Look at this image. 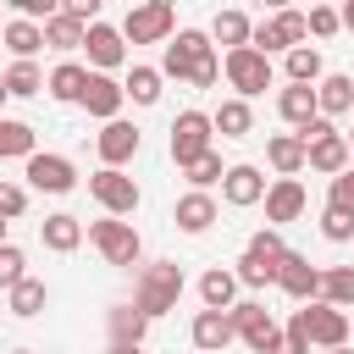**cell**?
<instances>
[{
	"label": "cell",
	"instance_id": "obj_1",
	"mask_svg": "<svg viewBox=\"0 0 354 354\" xmlns=\"http://www.w3.org/2000/svg\"><path fill=\"white\" fill-rule=\"evenodd\" d=\"M177 299H183V266L177 260H155V266H144L138 271V282H133V310L138 315H166V310H177Z\"/></svg>",
	"mask_w": 354,
	"mask_h": 354
},
{
	"label": "cell",
	"instance_id": "obj_2",
	"mask_svg": "<svg viewBox=\"0 0 354 354\" xmlns=\"http://www.w3.org/2000/svg\"><path fill=\"white\" fill-rule=\"evenodd\" d=\"M299 138H304V166H310V171H326V177L348 171V138H343L326 116H315Z\"/></svg>",
	"mask_w": 354,
	"mask_h": 354
},
{
	"label": "cell",
	"instance_id": "obj_3",
	"mask_svg": "<svg viewBox=\"0 0 354 354\" xmlns=\"http://www.w3.org/2000/svg\"><path fill=\"white\" fill-rule=\"evenodd\" d=\"M348 315L343 310H332V304H304V310H293V321H288V332H299V337H310L321 354L326 348H343L348 343Z\"/></svg>",
	"mask_w": 354,
	"mask_h": 354
},
{
	"label": "cell",
	"instance_id": "obj_4",
	"mask_svg": "<svg viewBox=\"0 0 354 354\" xmlns=\"http://www.w3.org/2000/svg\"><path fill=\"white\" fill-rule=\"evenodd\" d=\"M210 55H216L210 33H199V28H183V33L166 44V55H160V77H183V83H194V72H199Z\"/></svg>",
	"mask_w": 354,
	"mask_h": 354
},
{
	"label": "cell",
	"instance_id": "obj_5",
	"mask_svg": "<svg viewBox=\"0 0 354 354\" xmlns=\"http://www.w3.org/2000/svg\"><path fill=\"white\" fill-rule=\"evenodd\" d=\"M221 72H227V83L238 88V100H254V94L271 88V55H260L254 44L227 50V55H221Z\"/></svg>",
	"mask_w": 354,
	"mask_h": 354
},
{
	"label": "cell",
	"instance_id": "obj_6",
	"mask_svg": "<svg viewBox=\"0 0 354 354\" xmlns=\"http://www.w3.org/2000/svg\"><path fill=\"white\" fill-rule=\"evenodd\" d=\"M210 138H216V122H210L205 111H183V116L171 122V160L188 171L194 160L210 155Z\"/></svg>",
	"mask_w": 354,
	"mask_h": 354
},
{
	"label": "cell",
	"instance_id": "obj_7",
	"mask_svg": "<svg viewBox=\"0 0 354 354\" xmlns=\"http://www.w3.org/2000/svg\"><path fill=\"white\" fill-rule=\"evenodd\" d=\"M171 28H177L171 0H144V6H133V11H127L122 39H133V44H160V39H171Z\"/></svg>",
	"mask_w": 354,
	"mask_h": 354
},
{
	"label": "cell",
	"instance_id": "obj_8",
	"mask_svg": "<svg viewBox=\"0 0 354 354\" xmlns=\"http://www.w3.org/2000/svg\"><path fill=\"white\" fill-rule=\"evenodd\" d=\"M88 243H94L111 266H138V254H144V243H138L133 221H116V216L94 221V227H88Z\"/></svg>",
	"mask_w": 354,
	"mask_h": 354
},
{
	"label": "cell",
	"instance_id": "obj_9",
	"mask_svg": "<svg viewBox=\"0 0 354 354\" xmlns=\"http://www.w3.org/2000/svg\"><path fill=\"white\" fill-rule=\"evenodd\" d=\"M227 315H232V332H238V337H243L254 354H271V348H277L282 326L271 321V310H266V304H254V299H238Z\"/></svg>",
	"mask_w": 354,
	"mask_h": 354
},
{
	"label": "cell",
	"instance_id": "obj_10",
	"mask_svg": "<svg viewBox=\"0 0 354 354\" xmlns=\"http://www.w3.org/2000/svg\"><path fill=\"white\" fill-rule=\"evenodd\" d=\"M310 39V22H304V11H277L271 22H254V50L260 55H271V50H299Z\"/></svg>",
	"mask_w": 354,
	"mask_h": 354
},
{
	"label": "cell",
	"instance_id": "obj_11",
	"mask_svg": "<svg viewBox=\"0 0 354 354\" xmlns=\"http://www.w3.org/2000/svg\"><path fill=\"white\" fill-rule=\"evenodd\" d=\"M88 194L105 205V216H133V210H138V183H133L127 171H116V166H100V171L88 177Z\"/></svg>",
	"mask_w": 354,
	"mask_h": 354
},
{
	"label": "cell",
	"instance_id": "obj_12",
	"mask_svg": "<svg viewBox=\"0 0 354 354\" xmlns=\"http://www.w3.org/2000/svg\"><path fill=\"white\" fill-rule=\"evenodd\" d=\"M83 50H88V66H94V72H111V66L127 61V39H122V28H111V22H94L88 39H83Z\"/></svg>",
	"mask_w": 354,
	"mask_h": 354
},
{
	"label": "cell",
	"instance_id": "obj_13",
	"mask_svg": "<svg viewBox=\"0 0 354 354\" xmlns=\"http://www.w3.org/2000/svg\"><path fill=\"white\" fill-rule=\"evenodd\" d=\"M28 183H33L39 194H72L77 166H72L66 155H33V160H28Z\"/></svg>",
	"mask_w": 354,
	"mask_h": 354
},
{
	"label": "cell",
	"instance_id": "obj_14",
	"mask_svg": "<svg viewBox=\"0 0 354 354\" xmlns=\"http://www.w3.org/2000/svg\"><path fill=\"white\" fill-rule=\"evenodd\" d=\"M304 205H310V194H304V183H299V177H277V183L266 188V221H271V227H282V221L304 216Z\"/></svg>",
	"mask_w": 354,
	"mask_h": 354
},
{
	"label": "cell",
	"instance_id": "obj_15",
	"mask_svg": "<svg viewBox=\"0 0 354 354\" xmlns=\"http://www.w3.org/2000/svg\"><path fill=\"white\" fill-rule=\"evenodd\" d=\"M122 100H127V88H122L111 72H88V88H83V111H88V116H100V122H116Z\"/></svg>",
	"mask_w": 354,
	"mask_h": 354
},
{
	"label": "cell",
	"instance_id": "obj_16",
	"mask_svg": "<svg viewBox=\"0 0 354 354\" xmlns=\"http://www.w3.org/2000/svg\"><path fill=\"white\" fill-rule=\"evenodd\" d=\"M277 288H282L288 299H304V304H310V299L321 293V271L310 266V254H293V249H288V260H282V271H277Z\"/></svg>",
	"mask_w": 354,
	"mask_h": 354
},
{
	"label": "cell",
	"instance_id": "obj_17",
	"mask_svg": "<svg viewBox=\"0 0 354 354\" xmlns=\"http://www.w3.org/2000/svg\"><path fill=\"white\" fill-rule=\"evenodd\" d=\"M94 144H100V160L122 171V160H133V155H138V127L116 116V122H105V127H100V138H94Z\"/></svg>",
	"mask_w": 354,
	"mask_h": 354
},
{
	"label": "cell",
	"instance_id": "obj_18",
	"mask_svg": "<svg viewBox=\"0 0 354 354\" xmlns=\"http://www.w3.org/2000/svg\"><path fill=\"white\" fill-rule=\"evenodd\" d=\"M266 177L254 171V166H227V177H221V199L227 205H238V210H249V205H260L266 199Z\"/></svg>",
	"mask_w": 354,
	"mask_h": 354
},
{
	"label": "cell",
	"instance_id": "obj_19",
	"mask_svg": "<svg viewBox=\"0 0 354 354\" xmlns=\"http://www.w3.org/2000/svg\"><path fill=\"white\" fill-rule=\"evenodd\" d=\"M232 337H238V332H232V315H227V310H199V315H194V348L221 354Z\"/></svg>",
	"mask_w": 354,
	"mask_h": 354
},
{
	"label": "cell",
	"instance_id": "obj_20",
	"mask_svg": "<svg viewBox=\"0 0 354 354\" xmlns=\"http://www.w3.org/2000/svg\"><path fill=\"white\" fill-rule=\"evenodd\" d=\"M277 111H282V122H293L299 133L321 116V105H315V88H304V83H288L282 94H277Z\"/></svg>",
	"mask_w": 354,
	"mask_h": 354
},
{
	"label": "cell",
	"instance_id": "obj_21",
	"mask_svg": "<svg viewBox=\"0 0 354 354\" xmlns=\"http://www.w3.org/2000/svg\"><path fill=\"white\" fill-rule=\"evenodd\" d=\"M266 160L277 166V177H299L304 171V138L299 133H271L266 138Z\"/></svg>",
	"mask_w": 354,
	"mask_h": 354
},
{
	"label": "cell",
	"instance_id": "obj_22",
	"mask_svg": "<svg viewBox=\"0 0 354 354\" xmlns=\"http://www.w3.org/2000/svg\"><path fill=\"white\" fill-rule=\"evenodd\" d=\"M39 238H44V249L72 254V249L83 243V221H77V216H66V210H61V216H44V221H39Z\"/></svg>",
	"mask_w": 354,
	"mask_h": 354
},
{
	"label": "cell",
	"instance_id": "obj_23",
	"mask_svg": "<svg viewBox=\"0 0 354 354\" xmlns=\"http://www.w3.org/2000/svg\"><path fill=\"white\" fill-rule=\"evenodd\" d=\"M83 39H88V22L72 17L66 6H61L55 22H44V50H83Z\"/></svg>",
	"mask_w": 354,
	"mask_h": 354
},
{
	"label": "cell",
	"instance_id": "obj_24",
	"mask_svg": "<svg viewBox=\"0 0 354 354\" xmlns=\"http://www.w3.org/2000/svg\"><path fill=\"white\" fill-rule=\"evenodd\" d=\"M44 88H50L55 100H66V105H83V88H88V66H77V61H61V66L44 77Z\"/></svg>",
	"mask_w": 354,
	"mask_h": 354
},
{
	"label": "cell",
	"instance_id": "obj_25",
	"mask_svg": "<svg viewBox=\"0 0 354 354\" xmlns=\"http://www.w3.org/2000/svg\"><path fill=\"white\" fill-rule=\"evenodd\" d=\"M315 105H321V116H326V122H332V116H343V111L354 105V77H343V72L321 77V83H315Z\"/></svg>",
	"mask_w": 354,
	"mask_h": 354
},
{
	"label": "cell",
	"instance_id": "obj_26",
	"mask_svg": "<svg viewBox=\"0 0 354 354\" xmlns=\"http://www.w3.org/2000/svg\"><path fill=\"white\" fill-rule=\"evenodd\" d=\"M199 299H205V310H232V304H238V277L221 271V266L205 271V277H199Z\"/></svg>",
	"mask_w": 354,
	"mask_h": 354
},
{
	"label": "cell",
	"instance_id": "obj_27",
	"mask_svg": "<svg viewBox=\"0 0 354 354\" xmlns=\"http://www.w3.org/2000/svg\"><path fill=\"white\" fill-rule=\"evenodd\" d=\"M210 39H216V44H227V50H243V44L254 39V22H249L243 11H216V22H210Z\"/></svg>",
	"mask_w": 354,
	"mask_h": 354
},
{
	"label": "cell",
	"instance_id": "obj_28",
	"mask_svg": "<svg viewBox=\"0 0 354 354\" xmlns=\"http://www.w3.org/2000/svg\"><path fill=\"white\" fill-rule=\"evenodd\" d=\"M210 221H216V199H210V194L194 188V194L177 199V227H183V232H205Z\"/></svg>",
	"mask_w": 354,
	"mask_h": 354
},
{
	"label": "cell",
	"instance_id": "obj_29",
	"mask_svg": "<svg viewBox=\"0 0 354 354\" xmlns=\"http://www.w3.org/2000/svg\"><path fill=\"white\" fill-rule=\"evenodd\" d=\"M321 304H332V310L354 304V266H326L321 271Z\"/></svg>",
	"mask_w": 354,
	"mask_h": 354
},
{
	"label": "cell",
	"instance_id": "obj_30",
	"mask_svg": "<svg viewBox=\"0 0 354 354\" xmlns=\"http://www.w3.org/2000/svg\"><path fill=\"white\" fill-rule=\"evenodd\" d=\"M33 160L39 149H33V127L28 122H17V116H0V160Z\"/></svg>",
	"mask_w": 354,
	"mask_h": 354
},
{
	"label": "cell",
	"instance_id": "obj_31",
	"mask_svg": "<svg viewBox=\"0 0 354 354\" xmlns=\"http://www.w3.org/2000/svg\"><path fill=\"white\" fill-rule=\"evenodd\" d=\"M6 44H11V55H17V61H33V55L44 50V28H39V22L11 17V22H6Z\"/></svg>",
	"mask_w": 354,
	"mask_h": 354
},
{
	"label": "cell",
	"instance_id": "obj_32",
	"mask_svg": "<svg viewBox=\"0 0 354 354\" xmlns=\"http://www.w3.org/2000/svg\"><path fill=\"white\" fill-rule=\"evenodd\" d=\"M326 72H321V50L315 44H299V50H288V83H304V88H315Z\"/></svg>",
	"mask_w": 354,
	"mask_h": 354
},
{
	"label": "cell",
	"instance_id": "obj_33",
	"mask_svg": "<svg viewBox=\"0 0 354 354\" xmlns=\"http://www.w3.org/2000/svg\"><path fill=\"white\" fill-rule=\"evenodd\" d=\"M210 122H216V133H221V138H243V133L254 127V116H249V100H221Z\"/></svg>",
	"mask_w": 354,
	"mask_h": 354
},
{
	"label": "cell",
	"instance_id": "obj_34",
	"mask_svg": "<svg viewBox=\"0 0 354 354\" xmlns=\"http://www.w3.org/2000/svg\"><path fill=\"white\" fill-rule=\"evenodd\" d=\"M6 299H11V315H22V321H28V315H39V310H44L50 288H44L39 277H28V282H17V288H11Z\"/></svg>",
	"mask_w": 354,
	"mask_h": 354
},
{
	"label": "cell",
	"instance_id": "obj_35",
	"mask_svg": "<svg viewBox=\"0 0 354 354\" xmlns=\"http://www.w3.org/2000/svg\"><path fill=\"white\" fill-rule=\"evenodd\" d=\"M144 326H149V315H138L133 304H122V310H111V343H144Z\"/></svg>",
	"mask_w": 354,
	"mask_h": 354
},
{
	"label": "cell",
	"instance_id": "obj_36",
	"mask_svg": "<svg viewBox=\"0 0 354 354\" xmlns=\"http://www.w3.org/2000/svg\"><path fill=\"white\" fill-rule=\"evenodd\" d=\"M6 88H11V100H28V94L44 88V72H39L33 61H11V66H6Z\"/></svg>",
	"mask_w": 354,
	"mask_h": 354
},
{
	"label": "cell",
	"instance_id": "obj_37",
	"mask_svg": "<svg viewBox=\"0 0 354 354\" xmlns=\"http://www.w3.org/2000/svg\"><path fill=\"white\" fill-rule=\"evenodd\" d=\"M122 88H127V100H138V105H155V100H160V66H133Z\"/></svg>",
	"mask_w": 354,
	"mask_h": 354
},
{
	"label": "cell",
	"instance_id": "obj_38",
	"mask_svg": "<svg viewBox=\"0 0 354 354\" xmlns=\"http://www.w3.org/2000/svg\"><path fill=\"white\" fill-rule=\"evenodd\" d=\"M243 254H254V260H266V266H282L288 260V243H282V232L277 227H260L254 238H249V249Z\"/></svg>",
	"mask_w": 354,
	"mask_h": 354
},
{
	"label": "cell",
	"instance_id": "obj_39",
	"mask_svg": "<svg viewBox=\"0 0 354 354\" xmlns=\"http://www.w3.org/2000/svg\"><path fill=\"white\" fill-rule=\"evenodd\" d=\"M277 271H282V266H266V260H254V254H243L232 277H238V288H266V282H277Z\"/></svg>",
	"mask_w": 354,
	"mask_h": 354
},
{
	"label": "cell",
	"instance_id": "obj_40",
	"mask_svg": "<svg viewBox=\"0 0 354 354\" xmlns=\"http://www.w3.org/2000/svg\"><path fill=\"white\" fill-rule=\"evenodd\" d=\"M17 282H28V254H22L17 243H6V249H0V288L11 293Z\"/></svg>",
	"mask_w": 354,
	"mask_h": 354
},
{
	"label": "cell",
	"instance_id": "obj_41",
	"mask_svg": "<svg viewBox=\"0 0 354 354\" xmlns=\"http://www.w3.org/2000/svg\"><path fill=\"white\" fill-rule=\"evenodd\" d=\"M221 177H227V166H221V155H216V149H210L205 160H194V166H188V183H194L199 194H210V183H221Z\"/></svg>",
	"mask_w": 354,
	"mask_h": 354
},
{
	"label": "cell",
	"instance_id": "obj_42",
	"mask_svg": "<svg viewBox=\"0 0 354 354\" xmlns=\"http://www.w3.org/2000/svg\"><path fill=\"white\" fill-rule=\"evenodd\" d=\"M326 210H348L354 216V171H337L326 183Z\"/></svg>",
	"mask_w": 354,
	"mask_h": 354
},
{
	"label": "cell",
	"instance_id": "obj_43",
	"mask_svg": "<svg viewBox=\"0 0 354 354\" xmlns=\"http://www.w3.org/2000/svg\"><path fill=\"white\" fill-rule=\"evenodd\" d=\"M304 22H310V33H315V39H332V33L343 28V11H332V6H310V11H304Z\"/></svg>",
	"mask_w": 354,
	"mask_h": 354
},
{
	"label": "cell",
	"instance_id": "obj_44",
	"mask_svg": "<svg viewBox=\"0 0 354 354\" xmlns=\"http://www.w3.org/2000/svg\"><path fill=\"white\" fill-rule=\"evenodd\" d=\"M321 232H326L332 243H348V238H354V216H348V210H326V216H321Z\"/></svg>",
	"mask_w": 354,
	"mask_h": 354
},
{
	"label": "cell",
	"instance_id": "obj_45",
	"mask_svg": "<svg viewBox=\"0 0 354 354\" xmlns=\"http://www.w3.org/2000/svg\"><path fill=\"white\" fill-rule=\"evenodd\" d=\"M22 210H28V188L22 183H0V221H11Z\"/></svg>",
	"mask_w": 354,
	"mask_h": 354
},
{
	"label": "cell",
	"instance_id": "obj_46",
	"mask_svg": "<svg viewBox=\"0 0 354 354\" xmlns=\"http://www.w3.org/2000/svg\"><path fill=\"white\" fill-rule=\"evenodd\" d=\"M271 354H310V337H299V332H282Z\"/></svg>",
	"mask_w": 354,
	"mask_h": 354
},
{
	"label": "cell",
	"instance_id": "obj_47",
	"mask_svg": "<svg viewBox=\"0 0 354 354\" xmlns=\"http://www.w3.org/2000/svg\"><path fill=\"white\" fill-rule=\"evenodd\" d=\"M343 28H348V33H354V0H348V6H343Z\"/></svg>",
	"mask_w": 354,
	"mask_h": 354
},
{
	"label": "cell",
	"instance_id": "obj_48",
	"mask_svg": "<svg viewBox=\"0 0 354 354\" xmlns=\"http://www.w3.org/2000/svg\"><path fill=\"white\" fill-rule=\"evenodd\" d=\"M111 354H138V348L133 343H111Z\"/></svg>",
	"mask_w": 354,
	"mask_h": 354
},
{
	"label": "cell",
	"instance_id": "obj_49",
	"mask_svg": "<svg viewBox=\"0 0 354 354\" xmlns=\"http://www.w3.org/2000/svg\"><path fill=\"white\" fill-rule=\"evenodd\" d=\"M6 100H11V88H6V72H0V105H6Z\"/></svg>",
	"mask_w": 354,
	"mask_h": 354
},
{
	"label": "cell",
	"instance_id": "obj_50",
	"mask_svg": "<svg viewBox=\"0 0 354 354\" xmlns=\"http://www.w3.org/2000/svg\"><path fill=\"white\" fill-rule=\"evenodd\" d=\"M6 227H11V221H0V249H6Z\"/></svg>",
	"mask_w": 354,
	"mask_h": 354
},
{
	"label": "cell",
	"instance_id": "obj_51",
	"mask_svg": "<svg viewBox=\"0 0 354 354\" xmlns=\"http://www.w3.org/2000/svg\"><path fill=\"white\" fill-rule=\"evenodd\" d=\"M343 138H348V155H354V133H343Z\"/></svg>",
	"mask_w": 354,
	"mask_h": 354
},
{
	"label": "cell",
	"instance_id": "obj_52",
	"mask_svg": "<svg viewBox=\"0 0 354 354\" xmlns=\"http://www.w3.org/2000/svg\"><path fill=\"white\" fill-rule=\"evenodd\" d=\"M11 354H33V348H11Z\"/></svg>",
	"mask_w": 354,
	"mask_h": 354
},
{
	"label": "cell",
	"instance_id": "obj_53",
	"mask_svg": "<svg viewBox=\"0 0 354 354\" xmlns=\"http://www.w3.org/2000/svg\"><path fill=\"white\" fill-rule=\"evenodd\" d=\"M326 354H348V348H326Z\"/></svg>",
	"mask_w": 354,
	"mask_h": 354
}]
</instances>
